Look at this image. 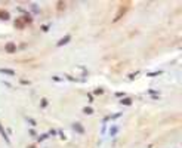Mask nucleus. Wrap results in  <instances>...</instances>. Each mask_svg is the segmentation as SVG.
<instances>
[{"instance_id":"1","label":"nucleus","mask_w":182,"mask_h":148,"mask_svg":"<svg viewBox=\"0 0 182 148\" xmlns=\"http://www.w3.org/2000/svg\"><path fill=\"white\" fill-rule=\"evenodd\" d=\"M5 49H6V52H9V54H13V52L16 50V45L15 43H7V45L5 46Z\"/></svg>"},{"instance_id":"2","label":"nucleus","mask_w":182,"mask_h":148,"mask_svg":"<svg viewBox=\"0 0 182 148\" xmlns=\"http://www.w3.org/2000/svg\"><path fill=\"white\" fill-rule=\"evenodd\" d=\"M74 129H77V132H79V133H83L84 132V129H83V126L80 123H74Z\"/></svg>"},{"instance_id":"3","label":"nucleus","mask_w":182,"mask_h":148,"mask_svg":"<svg viewBox=\"0 0 182 148\" xmlns=\"http://www.w3.org/2000/svg\"><path fill=\"white\" fill-rule=\"evenodd\" d=\"M68 40H70V36H67L65 39H62V40H61V42L58 43V46H62V45H64V43H67Z\"/></svg>"},{"instance_id":"4","label":"nucleus","mask_w":182,"mask_h":148,"mask_svg":"<svg viewBox=\"0 0 182 148\" xmlns=\"http://www.w3.org/2000/svg\"><path fill=\"white\" fill-rule=\"evenodd\" d=\"M84 113L86 114H92V108H84Z\"/></svg>"},{"instance_id":"5","label":"nucleus","mask_w":182,"mask_h":148,"mask_svg":"<svg viewBox=\"0 0 182 148\" xmlns=\"http://www.w3.org/2000/svg\"><path fill=\"white\" fill-rule=\"evenodd\" d=\"M0 16H2V18H5V19L9 18V15H7V13H0Z\"/></svg>"},{"instance_id":"6","label":"nucleus","mask_w":182,"mask_h":148,"mask_svg":"<svg viewBox=\"0 0 182 148\" xmlns=\"http://www.w3.org/2000/svg\"><path fill=\"white\" fill-rule=\"evenodd\" d=\"M130 102H132L130 99H124V101H123V104H124V105H129V104H130Z\"/></svg>"},{"instance_id":"7","label":"nucleus","mask_w":182,"mask_h":148,"mask_svg":"<svg viewBox=\"0 0 182 148\" xmlns=\"http://www.w3.org/2000/svg\"><path fill=\"white\" fill-rule=\"evenodd\" d=\"M30 148H33V147H30Z\"/></svg>"}]
</instances>
